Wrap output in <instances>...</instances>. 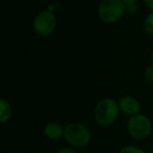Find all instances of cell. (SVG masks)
I'll return each instance as SVG.
<instances>
[{
    "label": "cell",
    "instance_id": "cell-12",
    "mask_svg": "<svg viewBox=\"0 0 153 153\" xmlns=\"http://www.w3.org/2000/svg\"><path fill=\"white\" fill-rule=\"evenodd\" d=\"M137 10H138V7L136 3L125 5V13L128 14V15H133V14H135L136 12H137Z\"/></svg>",
    "mask_w": 153,
    "mask_h": 153
},
{
    "label": "cell",
    "instance_id": "cell-16",
    "mask_svg": "<svg viewBox=\"0 0 153 153\" xmlns=\"http://www.w3.org/2000/svg\"><path fill=\"white\" fill-rule=\"evenodd\" d=\"M151 60H152V63H153V51H152V53H151Z\"/></svg>",
    "mask_w": 153,
    "mask_h": 153
},
{
    "label": "cell",
    "instance_id": "cell-13",
    "mask_svg": "<svg viewBox=\"0 0 153 153\" xmlns=\"http://www.w3.org/2000/svg\"><path fill=\"white\" fill-rule=\"evenodd\" d=\"M57 153H78L74 148H62L57 151Z\"/></svg>",
    "mask_w": 153,
    "mask_h": 153
},
{
    "label": "cell",
    "instance_id": "cell-15",
    "mask_svg": "<svg viewBox=\"0 0 153 153\" xmlns=\"http://www.w3.org/2000/svg\"><path fill=\"white\" fill-rule=\"evenodd\" d=\"M124 2V4L127 5V4H134V3H137L138 0H122Z\"/></svg>",
    "mask_w": 153,
    "mask_h": 153
},
{
    "label": "cell",
    "instance_id": "cell-3",
    "mask_svg": "<svg viewBox=\"0 0 153 153\" xmlns=\"http://www.w3.org/2000/svg\"><path fill=\"white\" fill-rule=\"evenodd\" d=\"M125 14V4L122 0H101L98 15L104 23H114Z\"/></svg>",
    "mask_w": 153,
    "mask_h": 153
},
{
    "label": "cell",
    "instance_id": "cell-10",
    "mask_svg": "<svg viewBox=\"0 0 153 153\" xmlns=\"http://www.w3.org/2000/svg\"><path fill=\"white\" fill-rule=\"evenodd\" d=\"M119 153H146L145 150L138 148L135 146H125L123 148H121V150L119 151Z\"/></svg>",
    "mask_w": 153,
    "mask_h": 153
},
{
    "label": "cell",
    "instance_id": "cell-9",
    "mask_svg": "<svg viewBox=\"0 0 153 153\" xmlns=\"http://www.w3.org/2000/svg\"><path fill=\"white\" fill-rule=\"evenodd\" d=\"M144 30H145V32H146V34L153 37V12L148 14V16L145 18Z\"/></svg>",
    "mask_w": 153,
    "mask_h": 153
},
{
    "label": "cell",
    "instance_id": "cell-2",
    "mask_svg": "<svg viewBox=\"0 0 153 153\" xmlns=\"http://www.w3.org/2000/svg\"><path fill=\"white\" fill-rule=\"evenodd\" d=\"M64 140L68 145L74 148L87 146L91 140V133L85 125L80 123H71L65 126Z\"/></svg>",
    "mask_w": 153,
    "mask_h": 153
},
{
    "label": "cell",
    "instance_id": "cell-4",
    "mask_svg": "<svg viewBox=\"0 0 153 153\" xmlns=\"http://www.w3.org/2000/svg\"><path fill=\"white\" fill-rule=\"evenodd\" d=\"M127 130L132 138L143 140L150 135L152 131V123L147 115L138 113L130 117L127 123Z\"/></svg>",
    "mask_w": 153,
    "mask_h": 153
},
{
    "label": "cell",
    "instance_id": "cell-5",
    "mask_svg": "<svg viewBox=\"0 0 153 153\" xmlns=\"http://www.w3.org/2000/svg\"><path fill=\"white\" fill-rule=\"evenodd\" d=\"M33 27L37 35L47 37L55 32L57 27V17L51 11H42L35 17Z\"/></svg>",
    "mask_w": 153,
    "mask_h": 153
},
{
    "label": "cell",
    "instance_id": "cell-7",
    "mask_svg": "<svg viewBox=\"0 0 153 153\" xmlns=\"http://www.w3.org/2000/svg\"><path fill=\"white\" fill-rule=\"evenodd\" d=\"M64 131L65 127L59 122H49L44 127V134L48 140H58L60 138L64 137Z\"/></svg>",
    "mask_w": 153,
    "mask_h": 153
},
{
    "label": "cell",
    "instance_id": "cell-11",
    "mask_svg": "<svg viewBox=\"0 0 153 153\" xmlns=\"http://www.w3.org/2000/svg\"><path fill=\"white\" fill-rule=\"evenodd\" d=\"M144 76L145 80L149 83H153V63L148 65L145 69L144 72Z\"/></svg>",
    "mask_w": 153,
    "mask_h": 153
},
{
    "label": "cell",
    "instance_id": "cell-17",
    "mask_svg": "<svg viewBox=\"0 0 153 153\" xmlns=\"http://www.w3.org/2000/svg\"><path fill=\"white\" fill-rule=\"evenodd\" d=\"M151 153H153V150H152V152H151Z\"/></svg>",
    "mask_w": 153,
    "mask_h": 153
},
{
    "label": "cell",
    "instance_id": "cell-14",
    "mask_svg": "<svg viewBox=\"0 0 153 153\" xmlns=\"http://www.w3.org/2000/svg\"><path fill=\"white\" fill-rule=\"evenodd\" d=\"M144 2L151 10V12H153V0H144Z\"/></svg>",
    "mask_w": 153,
    "mask_h": 153
},
{
    "label": "cell",
    "instance_id": "cell-1",
    "mask_svg": "<svg viewBox=\"0 0 153 153\" xmlns=\"http://www.w3.org/2000/svg\"><path fill=\"white\" fill-rule=\"evenodd\" d=\"M120 107L117 101L111 98H105L99 101L94 108V119L98 125L102 127L111 126L119 117Z\"/></svg>",
    "mask_w": 153,
    "mask_h": 153
},
{
    "label": "cell",
    "instance_id": "cell-8",
    "mask_svg": "<svg viewBox=\"0 0 153 153\" xmlns=\"http://www.w3.org/2000/svg\"><path fill=\"white\" fill-rule=\"evenodd\" d=\"M0 108H1V110H0V122L4 124L9 122L12 117V113H13L12 106L9 101H7L5 99H0Z\"/></svg>",
    "mask_w": 153,
    "mask_h": 153
},
{
    "label": "cell",
    "instance_id": "cell-6",
    "mask_svg": "<svg viewBox=\"0 0 153 153\" xmlns=\"http://www.w3.org/2000/svg\"><path fill=\"white\" fill-rule=\"evenodd\" d=\"M117 103H119L121 112L128 117H133L135 114H138L140 111V103L134 97L124 96L120 98Z\"/></svg>",
    "mask_w": 153,
    "mask_h": 153
}]
</instances>
